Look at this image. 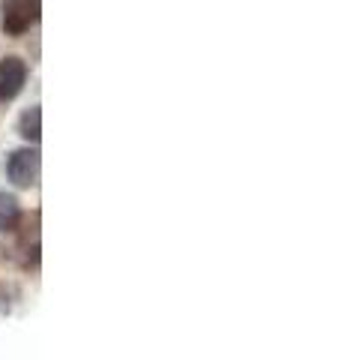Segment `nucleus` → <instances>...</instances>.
Segmentation results:
<instances>
[{
	"instance_id": "nucleus-2",
	"label": "nucleus",
	"mask_w": 341,
	"mask_h": 360,
	"mask_svg": "<svg viewBox=\"0 0 341 360\" xmlns=\"http://www.w3.org/2000/svg\"><path fill=\"white\" fill-rule=\"evenodd\" d=\"M39 168H42V160H39V150L36 148H18L6 156V177L9 184L18 186V189H30L36 186L39 180Z\"/></svg>"
},
{
	"instance_id": "nucleus-6",
	"label": "nucleus",
	"mask_w": 341,
	"mask_h": 360,
	"mask_svg": "<svg viewBox=\"0 0 341 360\" xmlns=\"http://www.w3.org/2000/svg\"><path fill=\"white\" fill-rule=\"evenodd\" d=\"M18 132H21V139L30 141V144L39 141V135H42V111H39V105H30V108L21 111Z\"/></svg>"
},
{
	"instance_id": "nucleus-5",
	"label": "nucleus",
	"mask_w": 341,
	"mask_h": 360,
	"mask_svg": "<svg viewBox=\"0 0 341 360\" xmlns=\"http://www.w3.org/2000/svg\"><path fill=\"white\" fill-rule=\"evenodd\" d=\"M21 222H25V213H21L18 198L0 193V231H15Z\"/></svg>"
},
{
	"instance_id": "nucleus-1",
	"label": "nucleus",
	"mask_w": 341,
	"mask_h": 360,
	"mask_svg": "<svg viewBox=\"0 0 341 360\" xmlns=\"http://www.w3.org/2000/svg\"><path fill=\"white\" fill-rule=\"evenodd\" d=\"M42 13V0H0V30L9 39L25 37L30 27H36Z\"/></svg>"
},
{
	"instance_id": "nucleus-4",
	"label": "nucleus",
	"mask_w": 341,
	"mask_h": 360,
	"mask_svg": "<svg viewBox=\"0 0 341 360\" xmlns=\"http://www.w3.org/2000/svg\"><path fill=\"white\" fill-rule=\"evenodd\" d=\"M15 231H21V243H18V252H21V264L25 267H36L39 264V213H33V225H18Z\"/></svg>"
},
{
	"instance_id": "nucleus-3",
	"label": "nucleus",
	"mask_w": 341,
	"mask_h": 360,
	"mask_svg": "<svg viewBox=\"0 0 341 360\" xmlns=\"http://www.w3.org/2000/svg\"><path fill=\"white\" fill-rule=\"evenodd\" d=\"M27 75H30V66L25 58H18V54L0 58V103L15 99L27 84Z\"/></svg>"
}]
</instances>
